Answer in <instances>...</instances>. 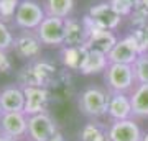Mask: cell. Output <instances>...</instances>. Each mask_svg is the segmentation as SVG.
Returning a JSON list of instances; mask_svg holds the SVG:
<instances>
[{
	"instance_id": "7a4b0ae2",
	"label": "cell",
	"mask_w": 148,
	"mask_h": 141,
	"mask_svg": "<svg viewBox=\"0 0 148 141\" xmlns=\"http://www.w3.org/2000/svg\"><path fill=\"white\" fill-rule=\"evenodd\" d=\"M109 105V90L99 85L86 87L77 97V108L84 116L92 120H102L107 116Z\"/></svg>"
},
{
	"instance_id": "83f0119b",
	"label": "cell",
	"mask_w": 148,
	"mask_h": 141,
	"mask_svg": "<svg viewBox=\"0 0 148 141\" xmlns=\"http://www.w3.org/2000/svg\"><path fill=\"white\" fill-rule=\"evenodd\" d=\"M0 141H16V140H12V138H7V136L0 135Z\"/></svg>"
},
{
	"instance_id": "4dcf8cb0",
	"label": "cell",
	"mask_w": 148,
	"mask_h": 141,
	"mask_svg": "<svg viewBox=\"0 0 148 141\" xmlns=\"http://www.w3.org/2000/svg\"><path fill=\"white\" fill-rule=\"evenodd\" d=\"M23 141H32V140H28V138H25V140H23Z\"/></svg>"
},
{
	"instance_id": "9a60e30c",
	"label": "cell",
	"mask_w": 148,
	"mask_h": 141,
	"mask_svg": "<svg viewBox=\"0 0 148 141\" xmlns=\"http://www.w3.org/2000/svg\"><path fill=\"white\" fill-rule=\"evenodd\" d=\"M0 108L2 112L25 110V92L20 84H10L0 90Z\"/></svg>"
},
{
	"instance_id": "30bf717a",
	"label": "cell",
	"mask_w": 148,
	"mask_h": 141,
	"mask_svg": "<svg viewBox=\"0 0 148 141\" xmlns=\"http://www.w3.org/2000/svg\"><path fill=\"white\" fill-rule=\"evenodd\" d=\"M58 133V125L49 113H38L28 116L27 138L32 141H49Z\"/></svg>"
},
{
	"instance_id": "44dd1931",
	"label": "cell",
	"mask_w": 148,
	"mask_h": 141,
	"mask_svg": "<svg viewBox=\"0 0 148 141\" xmlns=\"http://www.w3.org/2000/svg\"><path fill=\"white\" fill-rule=\"evenodd\" d=\"M137 84H148V52H142L140 58L132 64Z\"/></svg>"
},
{
	"instance_id": "484cf974",
	"label": "cell",
	"mask_w": 148,
	"mask_h": 141,
	"mask_svg": "<svg viewBox=\"0 0 148 141\" xmlns=\"http://www.w3.org/2000/svg\"><path fill=\"white\" fill-rule=\"evenodd\" d=\"M135 35L142 46V52H148V25L143 26L142 30H135Z\"/></svg>"
},
{
	"instance_id": "d6986e66",
	"label": "cell",
	"mask_w": 148,
	"mask_h": 141,
	"mask_svg": "<svg viewBox=\"0 0 148 141\" xmlns=\"http://www.w3.org/2000/svg\"><path fill=\"white\" fill-rule=\"evenodd\" d=\"M79 141H109V125L90 118L79 130Z\"/></svg>"
},
{
	"instance_id": "3957f363",
	"label": "cell",
	"mask_w": 148,
	"mask_h": 141,
	"mask_svg": "<svg viewBox=\"0 0 148 141\" xmlns=\"http://www.w3.org/2000/svg\"><path fill=\"white\" fill-rule=\"evenodd\" d=\"M104 84L109 92H125L130 94L137 85V79L133 74V67L130 64L109 63L104 71Z\"/></svg>"
},
{
	"instance_id": "6da1fadb",
	"label": "cell",
	"mask_w": 148,
	"mask_h": 141,
	"mask_svg": "<svg viewBox=\"0 0 148 141\" xmlns=\"http://www.w3.org/2000/svg\"><path fill=\"white\" fill-rule=\"evenodd\" d=\"M56 80L54 64L45 59L27 63L18 72V84L21 87H46L49 89Z\"/></svg>"
},
{
	"instance_id": "2e32d148",
	"label": "cell",
	"mask_w": 148,
	"mask_h": 141,
	"mask_svg": "<svg viewBox=\"0 0 148 141\" xmlns=\"http://www.w3.org/2000/svg\"><path fill=\"white\" fill-rule=\"evenodd\" d=\"M87 21L86 18H66V36L63 48H79L84 46L87 38Z\"/></svg>"
},
{
	"instance_id": "cb8c5ba5",
	"label": "cell",
	"mask_w": 148,
	"mask_h": 141,
	"mask_svg": "<svg viewBox=\"0 0 148 141\" xmlns=\"http://www.w3.org/2000/svg\"><path fill=\"white\" fill-rule=\"evenodd\" d=\"M109 3L114 7V10L122 16H130L133 8H135V2L133 0H109Z\"/></svg>"
},
{
	"instance_id": "9c48e42d",
	"label": "cell",
	"mask_w": 148,
	"mask_h": 141,
	"mask_svg": "<svg viewBox=\"0 0 148 141\" xmlns=\"http://www.w3.org/2000/svg\"><path fill=\"white\" fill-rule=\"evenodd\" d=\"M28 131V116L23 112L0 113V135L16 141H23Z\"/></svg>"
},
{
	"instance_id": "f546056e",
	"label": "cell",
	"mask_w": 148,
	"mask_h": 141,
	"mask_svg": "<svg viewBox=\"0 0 148 141\" xmlns=\"http://www.w3.org/2000/svg\"><path fill=\"white\" fill-rule=\"evenodd\" d=\"M142 141H148V133H145V135H143V140Z\"/></svg>"
},
{
	"instance_id": "8fae6325",
	"label": "cell",
	"mask_w": 148,
	"mask_h": 141,
	"mask_svg": "<svg viewBox=\"0 0 148 141\" xmlns=\"http://www.w3.org/2000/svg\"><path fill=\"white\" fill-rule=\"evenodd\" d=\"M86 18V16H84ZM87 21V38H86L84 48L89 49V51H99L104 52V54H109L112 51V48L115 46V43L119 41V38L115 36L114 31H109V30H102V28H95Z\"/></svg>"
},
{
	"instance_id": "603a6c76",
	"label": "cell",
	"mask_w": 148,
	"mask_h": 141,
	"mask_svg": "<svg viewBox=\"0 0 148 141\" xmlns=\"http://www.w3.org/2000/svg\"><path fill=\"white\" fill-rule=\"evenodd\" d=\"M18 5L20 0H0V20L5 23H13Z\"/></svg>"
},
{
	"instance_id": "ac0fdd59",
	"label": "cell",
	"mask_w": 148,
	"mask_h": 141,
	"mask_svg": "<svg viewBox=\"0 0 148 141\" xmlns=\"http://www.w3.org/2000/svg\"><path fill=\"white\" fill-rule=\"evenodd\" d=\"M130 100L133 118H148V84H137L130 92Z\"/></svg>"
},
{
	"instance_id": "d4e9b609",
	"label": "cell",
	"mask_w": 148,
	"mask_h": 141,
	"mask_svg": "<svg viewBox=\"0 0 148 141\" xmlns=\"http://www.w3.org/2000/svg\"><path fill=\"white\" fill-rule=\"evenodd\" d=\"M13 69L12 59L7 51H0V74H10Z\"/></svg>"
},
{
	"instance_id": "ba28073f",
	"label": "cell",
	"mask_w": 148,
	"mask_h": 141,
	"mask_svg": "<svg viewBox=\"0 0 148 141\" xmlns=\"http://www.w3.org/2000/svg\"><path fill=\"white\" fill-rule=\"evenodd\" d=\"M36 35L40 36L41 43L49 48H63L64 36H66V20L58 16H48L38 26Z\"/></svg>"
},
{
	"instance_id": "5b68a950",
	"label": "cell",
	"mask_w": 148,
	"mask_h": 141,
	"mask_svg": "<svg viewBox=\"0 0 148 141\" xmlns=\"http://www.w3.org/2000/svg\"><path fill=\"white\" fill-rule=\"evenodd\" d=\"M43 44L40 36L36 35L35 30H18V33L15 35V41H13V49L18 58H21L23 61H36L41 56Z\"/></svg>"
},
{
	"instance_id": "1f68e13d",
	"label": "cell",
	"mask_w": 148,
	"mask_h": 141,
	"mask_svg": "<svg viewBox=\"0 0 148 141\" xmlns=\"http://www.w3.org/2000/svg\"><path fill=\"white\" fill-rule=\"evenodd\" d=\"M133 2H135V3H138V2H140V0H133Z\"/></svg>"
},
{
	"instance_id": "ffe728a7",
	"label": "cell",
	"mask_w": 148,
	"mask_h": 141,
	"mask_svg": "<svg viewBox=\"0 0 148 141\" xmlns=\"http://www.w3.org/2000/svg\"><path fill=\"white\" fill-rule=\"evenodd\" d=\"M43 8L48 16H58L66 20L74 12V0H45Z\"/></svg>"
},
{
	"instance_id": "f1b7e54d",
	"label": "cell",
	"mask_w": 148,
	"mask_h": 141,
	"mask_svg": "<svg viewBox=\"0 0 148 141\" xmlns=\"http://www.w3.org/2000/svg\"><path fill=\"white\" fill-rule=\"evenodd\" d=\"M138 3H140V5H143L145 8H148V0H140Z\"/></svg>"
},
{
	"instance_id": "7c38bea8",
	"label": "cell",
	"mask_w": 148,
	"mask_h": 141,
	"mask_svg": "<svg viewBox=\"0 0 148 141\" xmlns=\"http://www.w3.org/2000/svg\"><path fill=\"white\" fill-rule=\"evenodd\" d=\"M143 135L145 133L135 118L115 120L109 123V141H142Z\"/></svg>"
},
{
	"instance_id": "4fadbf2b",
	"label": "cell",
	"mask_w": 148,
	"mask_h": 141,
	"mask_svg": "<svg viewBox=\"0 0 148 141\" xmlns=\"http://www.w3.org/2000/svg\"><path fill=\"white\" fill-rule=\"evenodd\" d=\"M25 92V110L27 116L46 113L49 107V90L46 87H23Z\"/></svg>"
},
{
	"instance_id": "277c9868",
	"label": "cell",
	"mask_w": 148,
	"mask_h": 141,
	"mask_svg": "<svg viewBox=\"0 0 148 141\" xmlns=\"http://www.w3.org/2000/svg\"><path fill=\"white\" fill-rule=\"evenodd\" d=\"M45 18L46 12L43 8V3L36 0H20L12 25L16 30H36Z\"/></svg>"
},
{
	"instance_id": "8992f818",
	"label": "cell",
	"mask_w": 148,
	"mask_h": 141,
	"mask_svg": "<svg viewBox=\"0 0 148 141\" xmlns=\"http://www.w3.org/2000/svg\"><path fill=\"white\" fill-rule=\"evenodd\" d=\"M86 18L89 20V23L95 28H102V30H109V31H115L120 26L122 18L123 16L119 15L114 7L109 3V0L106 2H97L89 8Z\"/></svg>"
},
{
	"instance_id": "52a82bcc",
	"label": "cell",
	"mask_w": 148,
	"mask_h": 141,
	"mask_svg": "<svg viewBox=\"0 0 148 141\" xmlns=\"http://www.w3.org/2000/svg\"><path fill=\"white\" fill-rule=\"evenodd\" d=\"M142 54V46L138 43V38L135 33L127 35L123 38H119L115 46L112 48V51L107 54L109 63L117 64H130L132 66Z\"/></svg>"
},
{
	"instance_id": "e0dca14e",
	"label": "cell",
	"mask_w": 148,
	"mask_h": 141,
	"mask_svg": "<svg viewBox=\"0 0 148 141\" xmlns=\"http://www.w3.org/2000/svg\"><path fill=\"white\" fill-rule=\"evenodd\" d=\"M109 66V58L107 54L99 51H86L84 59L79 66V72L82 76H94V74H104V71Z\"/></svg>"
},
{
	"instance_id": "7402d4cb",
	"label": "cell",
	"mask_w": 148,
	"mask_h": 141,
	"mask_svg": "<svg viewBox=\"0 0 148 141\" xmlns=\"http://www.w3.org/2000/svg\"><path fill=\"white\" fill-rule=\"evenodd\" d=\"M13 41H15V35L12 31L10 25L0 20V51H12Z\"/></svg>"
},
{
	"instance_id": "5bb4252c",
	"label": "cell",
	"mask_w": 148,
	"mask_h": 141,
	"mask_svg": "<svg viewBox=\"0 0 148 141\" xmlns=\"http://www.w3.org/2000/svg\"><path fill=\"white\" fill-rule=\"evenodd\" d=\"M107 116H109L110 121L133 118L132 116V100H130V94H125V92H109Z\"/></svg>"
},
{
	"instance_id": "4316f807",
	"label": "cell",
	"mask_w": 148,
	"mask_h": 141,
	"mask_svg": "<svg viewBox=\"0 0 148 141\" xmlns=\"http://www.w3.org/2000/svg\"><path fill=\"white\" fill-rule=\"evenodd\" d=\"M49 141H66V140H64V136H63V135H61V133L58 131V133H56V135H54V136H53V138H51Z\"/></svg>"
},
{
	"instance_id": "d6a6232c",
	"label": "cell",
	"mask_w": 148,
	"mask_h": 141,
	"mask_svg": "<svg viewBox=\"0 0 148 141\" xmlns=\"http://www.w3.org/2000/svg\"><path fill=\"white\" fill-rule=\"evenodd\" d=\"M0 113H2V108H0Z\"/></svg>"
}]
</instances>
